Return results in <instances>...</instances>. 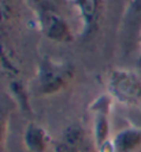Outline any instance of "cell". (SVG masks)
I'll return each instance as SVG.
<instances>
[{
  "label": "cell",
  "mask_w": 141,
  "mask_h": 152,
  "mask_svg": "<svg viewBox=\"0 0 141 152\" xmlns=\"http://www.w3.org/2000/svg\"><path fill=\"white\" fill-rule=\"evenodd\" d=\"M113 97L100 95L89 107L92 114V141L97 152H114L111 145V108Z\"/></svg>",
  "instance_id": "obj_2"
},
{
  "label": "cell",
  "mask_w": 141,
  "mask_h": 152,
  "mask_svg": "<svg viewBox=\"0 0 141 152\" xmlns=\"http://www.w3.org/2000/svg\"><path fill=\"white\" fill-rule=\"evenodd\" d=\"M89 147L88 136L80 125H70L63 130L56 152H86Z\"/></svg>",
  "instance_id": "obj_5"
},
{
  "label": "cell",
  "mask_w": 141,
  "mask_h": 152,
  "mask_svg": "<svg viewBox=\"0 0 141 152\" xmlns=\"http://www.w3.org/2000/svg\"><path fill=\"white\" fill-rule=\"evenodd\" d=\"M127 14L130 19H140L141 18V0H130Z\"/></svg>",
  "instance_id": "obj_10"
},
{
  "label": "cell",
  "mask_w": 141,
  "mask_h": 152,
  "mask_svg": "<svg viewBox=\"0 0 141 152\" xmlns=\"http://www.w3.org/2000/svg\"><path fill=\"white\" fill-rule=\"evenodd\" d=\"M39 21L42 33L50 40L59 42H67L73 40L71 30L64 18L50 6L39 7Z\"/></svg>",
  "instance_id": "obj_4"
},
{
  "label": "cell",
  "mask_w": 141,
  "mask_h": 152,
  "mask_svg": "<svg viewBox=\"0 0 141 152\" xmlns=\"http://www.w3.org/2000/svg\"><path fill=\"white\" fill-rule=\"evenodd\" d=\"M74 73V66L70 62H56L47 58L40 63L37 71V93L51 96L62 92L71 84Z\"/></svg>",
  "instance_id": "obj_1"
},
{
  "label": "cell",
  "mask_w": 141,
  "mask_h": 152,
  "mask_svg": "<svg viewBox=\"0 0 141 152\" xmlns=\"http://www.w3.org/2000/svg\"><path fill=\"white\" fill-rule=\"evenodd\" d=\"M108 95L129 107L141 108V78L134 71L115 69L110 73Z\"/></svg>",
  "instance_id": "obj_3"
},
{
  "label": "cell",
  "mask_w": 141,
  "mask_h": 152,
  "mask_svg": "<svg viewBox=\"0 0 141 152\" xmlns=\"http://www.w3.org/2000/svg\"><path fill=\"white\" fill-rule=\"evenodd\" d=\"M138 42H140V47H141V30H140V34H138ZM138 64H141V50H140V56H138Z\"/></svg>",
  "instance_id": "obj_11"
},
{
  "label": "cell",
  "mask_w": 141,
  "mask_h": 152,
  "mask_svg": "<svg viewBox=\"0 0 141 152\" xmlns=\"http://www.w3.org/2000/svg\"><path fill=\"white\" fill-rule=\"evenodd\" d=\"M114 152H137L141 148V129L125 127L111 140Z\"/></svg>",
  "instance_id": "obj_7"
},
{
  "label": "cell",
  "mask_w": 141,
  "mask_h": 152,
  "mask_svg": "<svg viewBox=\"0 0 141 152\" xmlns=\"http://www.w3.org/2000/svg\"><path fill=\"white\" fill-rule=\"evenodd\" d=\"M23 144L28 152H45L50 144V136L44 127L32 122L25 129Z\"/></svg>",
  "instance_id": "obj_8"
},
{
  "label": "cell",
  "mask_w": 141,
  "mask_h": 152,
  "mask_svg": "<svg viewBox=\"0 0 141 152\" xmlns=\"http://www.w3.org/2000/svg\"><path fill=\"white\" fill-rule=\"evenodd\" d=\"M74 3L84 21V33L91 34L99 28L104 10V0H74Z\"/></svg>",
  "instance_id": "obj_6"
},
{
  "label": "cell",
  "mask_w": 141,
  "mask_h": 152,
  "mask_svg": "<svg viewBox=\"0 0 141 152\" xmlns=\"http://www.w3.org/2000/svg\"><path fill=\"white\" fill-rule=\"evenodd\" d=\"M8 118L6 111L0 108V152H6V138H7Z\"/></svg>",
  "instance_id": "obj_9"
}]
</instances>
